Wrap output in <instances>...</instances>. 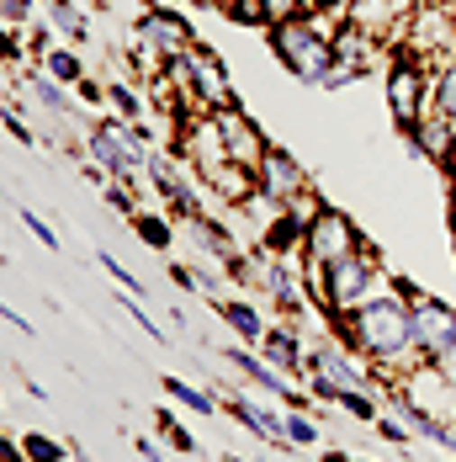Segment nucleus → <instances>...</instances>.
I'll return each instance as SVG.
<instances>
[{
  "label": "nucleus",
  "mask_w": 456,
  "mask_h": 462,
  "mask_svg": "<svg viewBox=\"0 0 456 462\" xmlns=\"http://www.w3.org/2000/svg\"><path fill=\"white\" fill-rule=\"evenodd\" d=\"M324 329H329L340 346L361 351L366 362L377 367V377H404V372L419 362V351H414V340H409V303L398 298V287L382 292V298H371L356 314L324 319Z\"/></svg>",
  "instance_id": "nucleus-1"
},
{
  "label": "nucleus",
  "mask_w": 456,
  "mask_h": 462,
  "mask_svg": "<svg viewBox=\"0 0 456 462\" xmlns=\"http://www.w3.org/2000/svg\"><path fill=\"white\" fill-rule=\"evenodd\" d=\"M303 383H308V393H314V404H319V410H329L345 388H382L377 367L366 362L361 351L340 346L334 335L308 340V367H303Z\"/></svg>",
  "instance_id": "nucleus-2"
},
{
  "label": "nucleus",
  "mask_w": 456,
  "mask_h": 462,
  "mask_svg": "<svg viewBox=\"0 0 456 462\" xmlns=\"http://www.w3.org/2000/svg\"><path fill=\"white\" fill-rule=\"evenodd\" d=\"M266 43H271L276 64H281L292 80H303V86H314V91L324 86V75H329V64H334V38L314 27L308 11H303V16H287V22H271V27H266Z\"/></svg>",
  "instance_id": "nucleus-3"
},
{
  "label": "nucleus",
  "mask_w": 456,
  "mask_h": 462,
  "mask_svg": "<svg viewBox=\"0 0 456 462\" xmlns=\"http://www.w3.org/2000/svg\"><path fill=\"white\" fill-rule=\"evenodd\" d=\"M404 38H409V59L419 64H446L456 59V16L446 0H419L409 11V22H404Z\"/></svg>",
  "instance_id": "nucleus-4"
},
{
  "label": "nucleus",
  "mask_w": 456,
  "mask_h": 462,
  "mask_svg": "<svg viewBox=\"0 0 456 462\" xmlns=\"http://www.w3.org/2000/svg\"><path fill=\"white\" fill-rule=\"evenodd\" d=\"M435 80V69L430 64H419V59H409V53H398L393 64H388V75H382V91H388V112H393V123L409 134L414 123L430 112V86Z\"/></svg>",
  "instance_id": "nucleus-5"
},
{
  "label": "nucleus",
  "mask_w": 456,
  "mask_h": 462,
  "mask_svg": "<svg viewBox=\"0 0 456 462\" xmlns=\"http://www.w3.org/2000/svg\"><path fill=\"white\" fill-rule=\"evenodd\" d=\"M366 245V234L351 224V213H340V208H329L324 202V213L308 224V239H303V261L308 266H340V261H351L356 250Z\"/></svg>",
  "instance_id": "nucleus-6"
},
{
  "label": "nucleus",
  "mask_w": 456,
  "mask_h": 462,
  "mask_svg": "<svg viewBox=\"0 0 456 462\" xmlns=\"http://www.w3.org/2000/svg\"><path fill=\"white\" fill-rule=\"evenodd\" d=\"M409 340H414V351H419L424 362L456 356V309L424 292V298L409 309Z\"/></svg>",
  "instance_id": "nucleus-7"
},
{
  "label": "nucleus",
  "mask_w": 456,
  "mask_h": 462,
  "mask_svg": "<svg viewBox=\"0 0 456 462\" xmlns=\"http://www.w3.org/2000/svg\"><path fill=\"white\" fill-rule=\"evenodd\" d=\"M149 181H154V191L165 197V208L176 213V218H196V213H207L202 208V176L186 165V160H170V154H149Z\"/></svg>",
  "instance_id": "nucleus-8"
},
{
  "label": "nucleus",
  "mask_w": 456,
  "mask_h": 462,
  "mask_svg": "<svg viewBox=\"0 0 456 462\" xmlns=\"http://www.w3.org/2000/svg\"><path fill=\"white\" fill-rule=\"evenodd\" d=\"M86 160L101 165L112 181H133V186L149 181V165H143L133 149L123 143V134H117V123H112V117H101V123L86 128Z\"/></svg>",
  "instance_id": "nucleus-9"
},
{
  "label": "nucleus",
  "mask_w": 456,
  "mask_h": 462,
  "mask_svg": "<svg viewBox=\"0 0 456 462\" xmlns=\"http://www.w3.org/2000/svg\"><path fill=\"white\" fill-rule=\"evenodd\" d=\"M186 64H191V96H196V112H228V106H239L223 59H218L207 43H191Z\"/></svg>",
  "instance_id": "nucleus-10"
},
{
  "label": "nucleus",
  "mask_w": 456,
  "mask_h": 462,
  "mask_svg": "<svg viewBox=\"0 0 456 462\" xmlns=\"http://www.w3.org/2000/svg\"><path fill=\"white\" fill-rule=\"evenodd\" d=\"M133 32L154 48L165 64H170V59H181V53H191V43H196V38H191V22H186L181 11H170V5H143Z\"/></svg>",
  "instance_id": "nucleus-11"
},
{
  "label": "nucleus",
  "mask_w": 456,
  "mask_h": 462,
  "mask_svg": "<svg viewBox=\"0 0 456 462\" xmlns=\"http://www.w3.org/2000/svg\"><path fill=\"white\" fill-rule=\"evenodd\" d=\"M255 351H260L281 377H297V383H303V367H308V340H303V324H297V319L266 324V335H260V346H255Z\"/></svg>",
  "instance_id": "nucleus-12"
},
{
  "label": "nucleus",
  "mask_w": 456,
  "mask_h": 462,
  "mask_svg": "<svg viewBox=\"0 0 456 462\" xmlns=\"http://www.w3.org/2000/svg\"><path fill=\"white\" fill-rule=\"evenodd\" d=\"M218 128H223L228 160H233V165H244V171H255V165H260V154L271 149L266 128H260L244 106H228V112H218Z\"/></svg>",
  "instance_id": "nucleus-13"
},
{
  "label": "nucleus",
  "mask_w": 456,
  "mask_h": 462,
  "mask_svg": "<svg viewBox=\"0 0 456 462\" xmlns=\"http://www.w3.org/2000/svg\"><path fill=\"white\" fill-rule=\"evenodd\" d=\"M223 415L239 420L250 436L271 441L276 452H297V447L287 441V430H281V410H271V404H260V399H250V393H223Z\"/></svg>",
  "instance_id": "nucleus-14"
},
{
  "label": "nucleus",
  "mask_w": 456,
  "mask_h": 462,
  "mask_svg": "<svg viewBox=\"0 0 456 462\" xmlns=\"http://www.w3.org/2000/svg\"><path fill=\"white\" fill-rule=\"evenodd\" d=\"M255 186H260V191H271V197H281V202H292L297 191H308L314 181H308V171H303L281 143H271V149L260 154V165H255Z\"/></svg>",
  "instance_id": "nucleus-15"
},
{
  "label": "nucleus",
  "mask_w": 456,
  "mask_h": 462,
  "mask_svg": "<svg viewBox=\"0 0 456 462\" xmlns=\"http://www.w3.org/2000/svg\"><path fill=\"white\" fill-rule=\"evenodd\" d=\"M404 139H409L414 149L430 160V165H441V171H446V160L456 154V123L446 117V112H424V117L414 123Z\"/></svg>",
  "instance_id": "nucleus-16"
},
{
  "label": "nucleus",
  "mask_w": 456,
  "mask_h": 462,
  "mask_svg": "<svg viewBox=\"0 0 456 462\" xmlns=\"http://www.w3.org/2000/svg\"><path fill=\"white\" fill-rule=\"evenodd\" d=\"M223 356L233 362V372H239V377H244V383H250L255 393H266V399H281V393L292 388V383H287V377H281V372H276L271 362H266V356L255 351V346H228Z\"/></svg>",
  "instance_id": "nucleus-17"
},
{
  "label": "nucleus",
  "mask_w": 456,
  "mask_h": 462,
  "mask_svg": "<svg viewBox=\"0 0 456 462\" xmlns=\"http://www.w3.org/2000/svg\"><path fill=\"white\" fill-rule=\"evenodd\" d=\"M22 91L32 96L43 112H53V117H69V112H75V91H69V86H59L43 64H22Z\"/></svg>",
  "instance_id": "nucleus-18"
},
{
  "label": "nucleus",
  "mask_w": 456,
  "mask_h": 462,
  "mask_svg": "<svg viewBox=\"0 0 456 462\" xmlns=\"http://www.w3.org/2000/svg\"><path fill=\"white\" fill-rule=\"evenodd\" d=\"M281 208H287L281 197H271V191H260V186H255V191H250L239 208H228V213L239 218V234H250V239L260 245V239H266V229H271L276 218H281Z\"/></svg>",
  "instance_id": "nucleus-19"
},
{
  "label": "nucleus",
  "mask_w": 456,
  "mask_h": 462,
  "mask_svg": "<svg viewBox=\"0 0 456 462\" xmlns=\"http://www.w3.org/2000/svg\"><path fill=\"white\" fill-rule=\"evenodd\" d=\"M213 309H218V314H223V324L233 329V335H239V346H260V335H266V319H260V309H255L250 298H228V292H223Z\"/></svg>",
  "instance_id": "nucleus-20"
},
{
  "label": "nucleus",
  "mask_w": 456,
  "mask_h": 462,
  "mask_svg": "<svg viewBox=\"0 0 456 462\" xmlns=\"http://www.w3.org/2000/svg\"><path fill=\"white\" fill-rule=\"evenodd\" d=\"M160 388H165L181 410H191V415H202V420H218V415H223V399H218L213 388H202V383H186V377H176V372H170V377H160Z\"/></svg>",
  "instance_id": "nucleus-21"
},
{
  "label": "nucleus",
  "mask_w": 456,
  "mask_h": 462,
  "mask_svg": "<svg viewBox=\"0 0 456 462\" xmlns=\"http://www.w3.org/2000/svg\"><path fill=\"white\" fill-rule=\"evenodd\" d=\"M48 11V27L64 38V43H91V22H86V11H80V0H43Z\"/></svg>",
  "instance_id": "nucleus-22"
},
{
  "label": "nucleus",
  "mask_w": 456,
  "mask_h": 462,
  "mask_svg": "<svg viewBox=\"0 0 456 462\" xmlns=\"http://www.w3.org/2000/svg\"><path fill=\"white\" fill-rule=\"evenodd\" d=\"M38 64H43V69L53 75V80H59V86H80V80H86V59H80V48H75V43L48 48Z\"/></svg>",
  "instance_id": "nucleus-23"
},
{
  "label": "nucleus",
  "mask_w": 456,
  "mask_h": 462,
  "mask_svg": "<svg viewBox=\"0 0 456 462\" xmlns=\"http://www.w3.org/2000/svg\"><path fill=\"white\" fill-rule=\"evenodd\" d=\"M281 430H287V441H292L297 452L324 447V430H319V415H314V410H287V415H281Z\"/></svg>",
  "instance_id": "nucleus-24"
},
{
  "label": "nucleus",
  "mask_w": 456,
  "mask_h": 462,
  "mask_svg": "<svg viewBox=\"0 0 456 462\" xmlns=\"http://www.w3.org/2000/svg\"><path fill=\"white\" fill-rule=\"evenodd\" d=\"M128 224H133V234L149 245V250H160V255L176 245V229H170V218H165V213H149V208H138Z\"/></svg>",
  "instance_id": "nucleus-25"
},
{
  "label": "nucleus",
  "mask_w": 456,
  "mask_h": 462,
  "mask_svg": "<svg viewBox=\"0 0 456 462\" xmlns=\"http://www.w3.org/2000/svg\"><path fill=\"white\" fill-rule=\"evenodd\" d=\"M22 441V452H27V462H69V441H59V436H48V430H22L16 436Z\"/></svg>",
  "instance_id": "nucleus-26"
},
{
  "label": "nucleus",
  "mask_w": 456,
  "mask_h": 462,
  "mask_svg": "<svg viewBox=\"0 0 456 462\" xmlns=\"http://www.w3.org/2000/svg\"><path fill=\"white\" fill-rule=\"evenodd\" d=\"M106 106L123 123H143V96L133 91V80H106Z\"/></svg>",
  "instance_id": "nucleus-27"
},
{
  "label": "nucleus",
  "mask_w": 456,
  "mask_h": 462,
  "mask_svg": "<svg viewBox=\"0 0 456 462\" xmlns=\"http://www.w3.org/2000/svg\"><path fill=\"white\" fill-rule=\"evenodd\" d=\"M435 91H430V112H446L456 123V59H446V64H435V80H430Z\"/></svg>",
  "instance_id": "nucleus-28"
},
{
  "label": "nucleus",
  "mask_w": 456,
  "mask_h": 462,
  "mask_svg": "<svg viewBox=\"0 0 456 462\" xmlns=\"http://www.w3.org/2000/svg\"><path fill=\"white\" fill-rule=\"evenodd\" d=\"M154 430L170 441V452H181V457H196V436L181 425V415L176 410H154Z\"/></svg>",
  "instance_id": "nucleus-29"
},
{
  "label": "nucleus",
  "mask_w": 456,
  "mask_h": 462,
  "mask_svg": "<svg viewBox=\"0 0 456 462\" xmlns=\"http://www.w3.org/2000/svg\"><path fill=\"white\" fill-rule=\"evenodd\" d=\"M218 11H223L233 27H271V11H266V0H218Z\"/></svg>",
  "instance_id": "nucleus-30"
},
{
  "label": "nucleus",
  "mask_w": 456,
  "mask_h": 462,
  "mask_svg": "<svg viewBox=\"0 0 456 462\" xmlns=\"http://www.w3.org/2000/svg\"><path fill=\"white\" fill-rule=\"evenodd\" d=\"M334 410H345L351 420H366V425L382 415V404H377V388H345V393L334 399Z\"/></svg>",
  "instance_id": "nucleus-31"
},
{
  "label": "nucleus",
  "mask_w": 456,
  "mask_h": 462,
  "mask_svg": "<svg viewBox=\"0 0 456 462\" xmlns=\"http://www.w3.org/2000/svg\"><path fill=\"white\" fill-rule=\"evenodd\" d=\"M101 197H106V208H112L117 218H133L138 208H143V202H138V191H133V181H106V186H101Z\"/></svg>",
  "instance_id": "nucleus-32"
},
{
  "label": "nucleus",
  "mask_w": 456,
  "mask_h": 462,
  "mask_svg": "<svg viewBox=\"0 0 456 462\" xmlns=\"http://www.w3.org/2000/svg\"><path fill=\"white\" fill-rule=\"evenodd\" d=\"M96 266H101V272H106V277L117 282V287H123V292H143V282L133 277V272H128V266H123V261H117V255H112V250H96Z\"/></svg>",
  "instance_id": "nucleus-33"
},
{
  "label": "nucleus",
  "mask_w": 456,
  "mask_h": 462,
  "mask_svg": "<svg viewBox=\"0 0 456 462\" xmlns=\"http://www.w3.org/2000/svg\"><path fill=\"white\" fill-rule=\"evenodd\" d=\"M38 5H43V0H0V22H5V27H16V32H27Z\"/></svg>",
  "instance_id": "nucleus-34"
},
{
  "label": "nucleus",
  "mask_w": 456,
  "mask_h": 462,
  "mask_svg": "<svg viewBox=\"0 0 456 462\" xmlns=\"http://www.w3.org/2000/svg\"><path fill=\"white\" fill-rule=\"evenodd\" d=\"M16 218H22V229L32 234V239H38V245H48V250H59V234L48 229V218H43V213H32V208H22V213H16Z\"/></svg>",
  "instance_id": "nucleus-35"
},
{
  "label": "nucleus",
  "mask_w": 456,
  "mask_h": 462,
  "mask_svg": "<svg viewBox=\"0 0 456 462\" xmlns=\"http://www.w3.org/2000/svg\"><path fill=\"white\" fill-rule=\"evenodd\" d=\"M0 123H5V134H11L16 143H38V134H32V123H27V117H22V112L11 106V101L0 106Z\"/></svg>",
  "instance_id": "nucleus-36"
},
{
  "label": "nucleus",
  "mask_w": 456,
  "mask_h": 462,
  "mask_svg": "<svg viewBox=\"0 0 456 462\" xmlns=\"http://www.w3.org/2000/svg\"><path fill=\"white\" fill-rule=\"evenodd\" d=\"M59 43H64V38H59L48 22H32V27H27V53H32V59H43L48 48H59Z\"/></svg>",
  "instance_id": "nucleus-37"
},
{
  "label": "nucleus",
  "mask_w": 456,
  "mask_h": 462,
  "mask_svg": "<svg viewBox=\"0 0 456 462\" xmlns=\"http://www.w3.org/2000/svg\"><path fill=\"white\" fill-rule=\"evenodd\" d=\"M117 303H123V309L133 314V324L143 329V335H149V340H154V346H165V329L154 324V314H143V309H138V298H133V292H128V298H117Z\"/></svg>",
  "instance_id": "nucleus-38"
},
{
  "label": "nucleus",
  "mask_w": 456,
  "mask_h": 462,
  "mask_svg": "<svg viewBox=\"0 0 456 462\" xmlns=\"http://www.w3.org/2000/svg\"><path fill=\"white\" fill-rule=\"evenodd\" d=\"M371 425H377V436H382V441H393V447H404V452H409V430H404V420H398V415H377Z\"/></svg>",
  "instance_id": "nucleus-39"
},
{
  "label": "nucleus",
  "mask_w": 456,
  "mask_h": 462,
  "mask_svg": "<svg viewBox=\"0 0 456 462\" xmlns=\"http://www.w3.org/2000/svg\"><path fill=\"white\" fill-rule=\"evenodd\" d=\"M75 101H86V106H106V80H96V75H86V80L75 86Z\"/></svg>",
  "instance_id": "nucleus-40"
},
{
  "label": "nucleus",
  "mask_w": 456,
  "mask_h": 462,
  "mask_svg": "<svg viewBox=\"0 0 456 462\" xmlns=\"http://www.w3.org/2000/svg\"><path fill=\"white\" fill-rule=\"evenodd\" d=\"M314 0H266V11H271V22H287V16H303Z\"/></svg>",
  "instance_id": "nucleus-41"
},
{
  "label": "nucleus",
  "mask_w": 456,
  "mask_h": 462,
  "mask_svg": "<svg viewBox=\"0 0 456 462\" xmlns=\"http://www.w3.org/2000/svg\"><path fill=\"white\" fill-rule=\"evenodd\" d=\"M170 282H176L181 292H196V266H186V261H176V266H170Z\"/></svg>",
  "instance_id": "nucleus-42"
},
{
  "label": "nucleus",
  "mask_w": 456,
  "mask_h": 462,
  "mask_svg": "<svg viewBox=\"0 0 456 462\" xmlns=\"http://www.w3.org/2000/svg\"><path fill=\"white\" fill-rule=\"evenodd\" d=\"M133 447H138V457H143V462H165V447H160L154 436H138Z\"/></svg>",
  "instance_id": "nucleus-43"
},
{
  "label": "nucleus",
  "mask_w": 456,
  "mask_h": 462,
  "mask_svg": "<svg viewBox=\"0 0 456 462\" xmlns=\"http://www.w3.org/2000/svg\"><path fill=\"white\" fill-rule=\"evenodd\" d=\"M0 319L11 324V329H22V335H32V324H27V314H16L11 303H0Z\"/></svg>",
  "instance_id": "nucleus-44"
},
{
  "label": "nucleus",
  "mask_w": 456,
  "mask_h": 462,
  "mask_svg": "<svg viewBox=\"0 0 456 462\" xmlns=\"http://www.w3.org/2000/svg\"><path fill=\"white\" fill-rule=\"evenodd\" d=\"M0 462H27V452H22V441H11V436H0Z\"/></svg>",
  "instance_id": "nucleus-45"
},
{
  "label": "nucleus",
  "mask_w": 456,
  "mask_h": 462,
  "mask_svg": "<svg viewBox=\"0 0 456 462\" xmlns=\"http://www.w3.org/2000/svg\"><path fill=\"white\" fill-rule=\"evenodd\" d=\"M319 462H356V457H351V452H334V447H324V457Z\"/></svg>",
  "instance_id": "nucleus-46"
},
{
  "label": "nucleus",
  "mask_w": 456,
  "mask_h": 462,
  "mask_svg": "<svg viewBox=\"0 0 456 462\" xmlns=\"http://www.w3.org/2000/svg\"><path fill=\"white\" fill-rule=\"evenodd\" d=\"M446 186H451V197H456V154L446 160Z\"/></svg>",
  "instance_id": "nucleus-47"
},
{
  "label": "nucleus",
  "mask_w": 456,
  "mask_h": 462,
  "mask_svg": "<svg viewBox=\"0 0 456 462\" xmlns=\"http://www.w3.org/2000/svg\"><path fill=\"white\" fill-rule=\"evenodd\" d=\"M223 462H244V457H233V452H228V457H223Z\"/></svg>",
  "instance_id": "nucleus-48"
},
{
  "label": "nucleus",
  "mask_w": 456,
  "mask_h": 462,
  "mask_svg": "<svg viewBox=\"0 0 456 462\" xmlns=\"http://www.w3.org/2000/svg\"><path fill=\"white\" fill-rule=\"evenodd\" d=\"M451 250H456V224H451Z\"/></svg>",
  "instance_id": "nucleus-49"
},
{
  "label": "nucleus",
  "mask_w": 456,
  "mask_h": 462,
  "mask_svg": "<svg viewBox=\"0 0 456 462\" xmlns=\"http://www.w3.org/2000/svg\"><path fill=\"white\" fill-rule=\"evenodd\" d=\"M356 462H371V457H356Z\"/></svg>",
  "instance_id": "nucleus-50"
},
{
  "label": "nucleus",
  "mask_w": 456,
  "mask_h": 462,
  "mask_svg": "<svg viewBox=\"0 0 456 462\" xmlns=\"http://www.w3.org/2000/svg\"><path fill=\"white\" fill-rule=\"evenodd\" d=\"M446 462H456V457H446Z\"/></svg>",
  "instance_id": "nucleus-51"
}]
</instances>
